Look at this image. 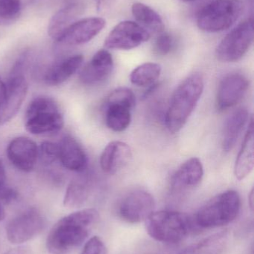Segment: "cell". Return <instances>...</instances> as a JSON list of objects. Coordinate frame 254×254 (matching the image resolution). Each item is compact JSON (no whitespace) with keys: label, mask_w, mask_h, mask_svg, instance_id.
<instances>
[{"label":"cell","mask_w":254,"mask_h":254,"mask_svg":"<svg viewBox=\"0 0 254 254\" xmlns=\"http://www.w3.org/2000/svg\"><path fill=\"white\" fill-rule=\"evenodd\" d=\"M98 219L99 213L92 208L79 210L60 219L48 234V252L70 254L85 243Z\"/></svg>","instance_id":"cell-1"},{"label":"cell","mask_w":254,"mask_h":254,"mask_svg":"<svg viewBox=\"0 0 254 254\" xmlns=\"http://www.w3.org/2000/svg\"><path fill=\"white\" fill-rule=\"evenodd\" d=\"M204 81L198 73L190 74L176 88L170 100L165 122L171 133L178 132L187 122L202 95Z\"/></svg>","instance_id":"cell-2"},{"label":"cell","mask_w":254,"mask_h":254,"mask_svg":"<svg viewBox=\"0 0 254 254\" xmlns=\"http://www.w3.org/2000/svg\"><path fill=\"white\" fill-rule=\"evenodd\" d=\"M149 235L164 243H178L190 234L192 220L189 215L177 211L154 212L146 220Z\"/></svg>","instance_id":"cell-3"},{"label":"cell","mask_w":254,"mask_h":254,"mask_svg":"<svg viewBox=\"0 0 254 254\" xmlns=\"http://www.w3.org/2000/svg\"><path fill=\"white\" fill-rule=\"evenodd\" d=\"M241 208L238 192L228 190L216 195L204 204L197 213V224L201 228H216L235 220Z\"/></svg>","instance_id":"cell-4"},{"label":"cell","mask_w":254,"mask_h":254,"mask_svg":"<svg viewBox=\"0 0 254 254\" xmlns=\"http://www.w3.org/2000/svg\"><path fill=\"white\" fill-rule=\"evenodd\" d=\"M64 125V117L57 103L48 97L34 98L25 114V127L32 134L59 131Z\"/></svg>","instance_id":"cell-5"},{"label":"cell","mask_w":254,"mask_h":254,"mask_svg":"<svg viewBox=\"0 0 254 254\" xmlns=\"http://www.w3.org/2000/svg\"><path fill=\"white\" fill-rule=\"evenodd\" d=\"M243 11L241 0H213L200 10L197 25L205 32H220L232 27Z\"/></svg>","instance_id":"cell-6"},{"label":"cell","mask_w":254,"mask_h":254,"mask_svg":"<svg viewBox=\"0 0 254 254\" xmlns=\"http://www.w3.org/2000/svg\"><path fill=\"white\" fill-rule=\"evenodd\" d=\"M28 60L20 56L12 68L6 86L7 94L4 101L0 104V127L13 119L17 113L25 98L28 83L24 71Z\"/></svg>","instance_id":"cell-7"},{"label":"cell","mask_w":254,"mask_h":254,"mask_svg":"<svg viewBox=\"0 0 254 254\" xmlns=\"http://www.w3.org/2000/svg\"><path fill=\"white\" fill-rule=\"evenodd\" d=\"M254 21L247 19L228 33L216 48L218 60L224 63H234L247 53L254 41Z\"/></svg>","instance_id":"cell-8"},{"label":"cell","mask_w":254,"mask_h":254,"mask_svg":"<svg viewBox=\"0 0 254 254\" xmlns=\"http://www.w3.org/2000/svg\"><path fill=\"white\" fill-rule=\"evenodd\" d=\"M155 201L150 192L134 190L125 195L119 203V216L128 223L146 221L155 212Z\"/></svg>","instance_id":"cell-9"},{"label":"cell","mask_w":254,"mask_h":254,"mask_svg":"<svg viewBox=\"0 0 254 254\" xmlns=\"http://www.w3.org/2000/svg\"><path fill=\"white\" fill-rule=\"evenodd\" d=\"M46 222L41 213L30 209L12 219L7 228V238L12 244H20L32 240L44 229Z\"/></svg>","instance_id":"cell-10"},{"label":"cell","mask_w":254,"mask_h":254,"mask_svg":"<svg viewBox=\"0 0 254 254\" xmlns=\"http://www.w3.org/2000/svg\"><path fill=\"white\" fill-rule=\"evenodd\" d=\"M150 33L133 21H122L113 28L104 41V47L113 50H131L148 41Z\"/></svg>","instance_id":"cell-11"},{"label":"cell","mask_w":254,"mask_h":254,"mask_svg":"<svg viewBox=\"0 0 254 254\" xmlns=\"http://www.w3.org/2000/svg\"><path fill=\"white\" fill-rule=\"evenodd\" d=\"M249 80L241 73H231L219 83L216 96V106L220 111L237 105L247 93Z\"/></svg>","instance_id":"cell-12"},{"label":"cell","mask_w":254,"mask_h":254,"mask_svg":"<svg viewBox=\"0 0 254 254\" xmlns=\"http://www.w3.org/2000/svg\"><path fill=\"white\" fill-rule=\"evenodd\" d=\"M7 155L16 168L28 173L35 167L38 158V147L35 142L28 137H16L9 143Z\"/></svg>","instance_id":"cell-13"},{"label":"cell","mask_w":254,"mask_h":254,"mask_svg":"<svg viewBox=\"0 0 254 254\" xmlns=\"http://www.w3.org/2000/svg\"><path fill=\"white\" fill-rule=\"evenodd\" d=\"M105 24V20L99 17L85 18L76 21L58 42L68 46L85 44L96 37L102 31Z\"/></svg>","instance_id":"cell-14"},{"label":"cell","mask_w":254,"mask_h":254,"mask_svg":"<svg viewBox=\"0 0 254 254\" xmlns=\"http://www.w3.org/2000/svg\"><path fill=\"white\" fill-rule=\"evenodd\" d=\"M113 60L105 49L98 51L81 71L79 79L83 84L93 86L104 81L111 74Z\"/></svg>","instance_id":"cell-15"},{"label":"cell","mask_w":254,"mask_h":254,"mask_svg":"<svg viewBox=\"0 0 254 254\" xmlns=\"http://www.w3.org/2000/svg\"><path fill=\"white\" fill-rule=\"evenodd\" d=\"M131 147L125 142L112 141L106 146L100 157L101 170L113 175L122 170L131 161Z\"/></svg>","instance_id":"cell-16"},{"label":"cell","mask_w":254,"mask_h":254,"mask_svg":"<svg viewBox=\"0 0 254 254\" xmlns=\"http://www.w3.org/2000/svg\"><path fill=\"white\" fill-rule=\"evenodd\" d=\"M59 158L61 164L70 171L83 172L87 164V158L83 148L77 140L65 136L58 143Z\"/></svg>","instance_id":"cell-17"},{"label":"cell","mask_w":254,"mask_h":254,"mask_svg":"<svg viewBox=\"0 0 254 254\" xmlns=\"http://www.w3.org/2000/svg\"><path fill=\"white\" fill-rule=\"evenodd\" d=\"M204 176V167L198 158H192L185 161L171 179L175 190H185L199 185Z\"/></svg>","instance_id":"cell-18"},{"label":"cell","mask_w":254,"mask_h":254,"mask_svg":"<svg viewBox=\"0 0 254 254\" xmlns=\"http://www.w3.org/2000/svg\"><path fill=\"white\" fill-rule=\"evenodd\" d=\"M254 166V131L253 119H251L241 149L237 155L234 174L242 181L253 171Z\"/></svg>","instance_id":"cell-19"},{"label":"cell","mask_w":254,"mask_h":254,"mask_svg":"<svg viewBox=\"0 0 254 254\" xmlns=\"http://www.w3.org/2000/svg\"><path fill=\"white\" fill-rule=\"evenodd\" d=\"M84 57L82 55L63 60L49 68L45 74L44 80L49 86H58L70 79L82 66Z\"/></svg>","instance_id":"cell-20"},{"label":"cell","mask_w":254,"mask_h":254,"mask_svg":"<svg viewBox=\"0 0 254 254\" xmlns=\"http://www.w3.org/2000/svg\"><path fill=\"white\" fill-rule=\"evenodd\" d=\"M249 121V112L245 108L238 109L228 118L224 127L222 139L224 151L232 150Z\"/></svg>","instance_id":"cell-21"},{"label":"cell","mask_w":254,"mask_h":254,"mask_svg":"<svg viewBox=\"0 0 254 254\" xmlns=\"http://www.w3.org/2000/svg\"><path fill=\"white\" fill-rule=\"evenodd\" d=\"M80 7L78 4H70L58 10L48 25V34L55 41H59L67 30L76 22L80 13Z\"/></svg>","instance_id":"cell-22"},{"label":"cell","mask_w":254,"mask_h":254,"mask_svg":"<svg viewBox=\"0 0 254 254\" xmlns=\"http://www.w3.org/2000/svg\"><path fill=\"white\" fill-rule=\"evenodd\" d=\"M133 109L125 104L106 101V125L116 132L125 131L131 125Z\"/></svg>","instance_id":"cell-23"},{"label":"cell","mask_w":254,"mask_h":254,"mask_svg":"<svg viewBox=\"0 0 254 254\" xmlns=\"http://www.w3.org/2000/svg\"><path fill=\"white\" fill-rule=\"evenodd\" d=\"M133 16L139 25L149 33H161L164 29L161 16L154 9L141 2H135L131 7Z\"/></svg>","instance_id":"cell-24"},{"label":"cell","mask_w":254,"mask_h":254,"mask_svg":"<svg viewBox=\"0 0 254 254\" xmlns=\"http://www.w3.org/2000/svg\"><path fill=\"white\" fill-rule=\"evenodd\" d=\"M90 194V185L85 178L73 179L69 184L64 198V204L69 208L83 205Z\"/></svg>","instance_id":"cell-25"},{"label":"cell","mask_w":254,"mask_h":254,"mask_svg":"<svg viewBox=\"0 0 254 254\" xmlns=\"http://www.w3.org/2000/svg\"><path fill=\"white\" fill-rule=\"evenodd\" d=\"M161 65L155 63H146L133 70L130 80L137 86H147L153 84L161 76Z\"/></svg>","instance_id":"cell-26"},{"label":"cell","mask_w":254,"mask_h":254,"mask_svg":"<svg viewBox=\"0 0 254 254\" xmlns=\"http://www.w3.org/2000/svg\"><path fill=\"white\" fill-rule=\"evenodd\" d=\"M20 0H0V25H8L19 18Z\"/></svg>","instance_id":"cell-27"},{"label":"cell","mask_w":254,"mask_h":254,"mask_svg":"<svg viewBox=\"0 0 254 254\" xmlns=\"http://www.w3.org/2000/svg\"><path fill=\"white\" fill-rule=\"evenodd\" d=\"M38 158L42 163L49 165L59 158V146L58 143L44 141L38 148Z\"/></svg>","instance_id":"cell-28"},{"label":"cell","mask_w":254,"mask_h":254,"mask_svg":"<svg viewBox=\"0 0 254 254\" xmlns=\"http://www.w3.org/2000/svg\"><path fill=\"white\" fill-rule=\"evenodd\" d=\"M173 47V39L168 33L160 34L155 42V52L161 56L170 53Z\"/></svg>","instance_id":"cell-29"},{"label":"cell","mask_w":254,"mask_h":254,"mask_svg":"<svg viewBox=\"0 0 254 254\" xmlns=\"http://www.w3.org/2000/svg\"><path fill=\"white\" fill-rule=\"evenodd\" d=\"M81 254H106V248L102 240L93 237L88 240Z\"/></svg>","instance_id":"cell-30"},{"label":"cell","mask_w":254,"mask_h":254,"mask_svg":"<svg viewBox=\"0 0 254 254\" xmlns=\"http://www.w3.org/2000/svg\"><path fill=\"white\" fill-rule=\"evenodd\" d=\"M17 192L12 188L4 186L0 188V201L2 202L9 204L15 201L17 198Z\"/></svg>","instance_id":"cell-31"},{"label":"cell","mask_w":254,"mask_h":254,"mask_svg":"<svg viewBox=\"0 0 254 254\" xmlns=\"http://www.w3.org/2000/svg\"><path fill=\"white\" fill-rule=\"evenodd\" d=\"M7 94V86L0 79V104L4 101Z\"/></svg>","instance_id":"cell-32"},{"label":"cell","mask_w":254,"mask_h":254,"mask_svg":"<svg viewBox=\"0 0 254 254\" xmlns=\"http://www.w3.org/2000/svg\"><path fill=\"white\" fill-rule=\"evenodd\" d=\"M95 3H96L97 10L98 12L102 10L106 6L108 5L112 0H95Z\"/></svg>","instance_id":"cell-33"},{"label":"cell","mask_w":254,"mask_h":254,"mask_svg":"<svg viewBox=\"0 0 254 254\" xmlns=\"http://www.w3.org/2000/svg\"><path fill=\"white\" fill-rule=\"evenodd\" d=\"M6 180V173L4 165L1 161H0V188L4 186Z\"/></svg>","instance_id":"cell-34"},{"label":"cell","mask_w":254,"mask_h":254,"mask_svg":"<svg viewBox=\"0 0 254 254\" xmlns=\"http://www.w3.org/2000/svg\"><path fill=\"white\" fill-rule=\"evenodd\" d=\"M4 254H26V250H25V248H16V249L8 251Z\"/></svg>","instance_id":"cell-35"},{"label":"cell","mask_w":254,"mask_h":254,"mask_svg":"<svg viewBox=\"0 0 254 254\" xmlns=\"http://www.w3.org/2000/svg\"><path fill=\"white\" fill-rule=\"evenodd\" d=\"M249 205H250L251 209H252V211L254 210V190H252V192H251L250 195H249Z\"/></svg>","instance_id":"cell-36"},{"label":"cell","mask_w":254,"mask_h":254,"mask_svg":"<svg viewBox=\"0 0 254 254\" xmlns=\"http://www.w3.org/2000/svg\"><path fill=\"white\" fill-rule=\"evenodd\" d=\"M4 218V209L1 207V204H0V221L2 220Z\"/></svg>","instance_id":"cell-37"},{"label":"cell","mask_w":254,"mask_h":254,"mask_svg":"<svg viewBox=\"0 0 254 254\" xmlns=\"http://www.w3.org/2000/svg\"><path fill=\"white\" fill-rule=\"evenodd\" d=\"M181 1H185V2H190V1H196V0H181Z\"/></svg>","instance_id":"cell-38"}]
</instances>
